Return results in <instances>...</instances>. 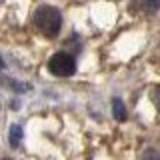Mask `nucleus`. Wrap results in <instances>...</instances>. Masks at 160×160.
<instances>
[{"label":"nucleus","mask_w":160,"mask_h":160,"mask_svg":"<svg viewBox=\"0 0 160 160\" xmlns=\"http://www.w3.org/2000/svg\"><path fill=\"white\" fill-rule=\"evenodd\" d=\"M112 112H114V118L116 120H126V108H124V104H122L120 98L112 100Z\"/></svg>","instance_id":"nucleus-3"},{"label":"nucleus","mask_w":160,"mask_h":160,"mask_svg":"<svg viewBox=\"0 0 160 160\" xmlns=\"http://www.w3.org/2000/svg\"><path fill=\"white\" fill-rule=\"evenodd\" d=\"M34 24L44 36L54 38L62 28V14H60L58 8L54 6H38L36 12H34Z\"/></svg>","instance_id":"nucleus-1"},{"label":"nucleus","mask_w":160,"mask_h":160,"mask_svg":"<svg viewBox=\"0 0 160 160\" xmlns=\"http://www.w3.org/2000/svg\"><path fill=\"white\" fill-rule=\"evenodd\" d=\"M8 140L12 146H18L20 140H22V128L18 126V124H14V126H10V134H8Z\"/></svg>","instance_id":"nucleus-4"},{"label":"nucleus","mask_w":160,"mask_h":160,"mask_svg":"<svg viewBox=\"0 0 160 160\" xmlns=\"http://www.w3.org/2000/svg\"><path fill=\"white\" fill-rule=\"evenodd\" d=\"M140 6L146 12H154V10L160 8V0H140Z\"/></svg>","instance_id":"nucleus-5"},{"label":"nucleus","mask_w":160,"mask_h":160,"mask_svg":"<svg viewBox=\"0 0 160 160\" xmlns=\"http://www.w3.org/2000/svg\"><path fill=\"white\" fill-rule=\"evenodd\" d=\"M140 160H160V150H156V148L144 150L142 156H140Z\"/></svg>","instance_id":"nucleus-6"},{"label":"nucleus","mask_w":160,"mask_h":160,"mask_svg":"<svg viewBox=\"0 0 160 160\" xmlns=\"http://www.w3.org/2000/svg\"><path fill=\"white\" fill-rule=\"evenodd\" d=\"M4 68V60H2V56H0V70Z\"/></svg>","instance_id":"nucleus-8"},{"label":"nucleus","mask_w":160,"mask_h":160,"mask_svg":"<svg viewBox=\"0 0 160 160\" xmlns=\"http://www.w3.org/2000/svg\"><path fill=\"white\" fill-rule=\"evenodd\" d=\"M48 70L54 76H62V78L72 76V74L76 72V60L68 52H56L48 60Z\"/></svg>","instance_id":"nucleus-2"},{"label":"nucleus","mask_w":160,"mask_h":160,"mask_svg":"<svg viewBox=\"0 0 160 160\" xmlns=\"http://www.w3.org/2000/svg\"><path fill=\"white\" fill-rule=\"evenodd\" d=\"M150 98H152V102H154V106H156L158 110H160V86H156L150 92Z\"/></svg>","instance_id":"nucleus-7"},{"label":"nucleus","mask_w":160,"mask_h":160,"mask_svg":"<svg viewBox=\"0 0 160 160\" xmlns=\"http://www.w3.org/2000/svg\"><path fill=\"white\" fill-rule=\"evenodd\" d=\"M4 160H10V158H4Z\"/></svg>","instance_id":"nucleus-9"}]
</instances>
